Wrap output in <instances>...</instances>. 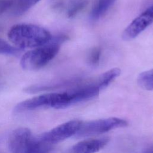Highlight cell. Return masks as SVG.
<instances>
[{
    "instance_id": "obj_1",
    "label": "cell",
    "mask_w": 153,
    "mask_h": 153,
    "mask_svg": "<svg viewBox=\"0 0 153 153\" xmlns=\"http://www.w3.org/2000/svg\"><path fill=\"white\" fill-rule=\"evenodd\" d=\"M8 38L16 47L23 49L44 45L50 41L52 36L44 27L32 24L21 23L10 28Z\"/></svg>"
},
{
    "instance_id": "obj_2",
    "label": "cell",
    "mask_w": 153,
    "mask_h": 153,
    "mask_svg": "<svg viewBox=\"0 0 153 153\" xmlns=\"http://www.w3.org/2000/svg\"><path fill=\"white\" fill-rule=\"evenodd\" d=\"M68 38L65 35L52 37L44 45L26 52L20 59V66L27 71H35L47 65L58 53L60 45Z\"/></svg>"
},
{
    "instance_id": "obj_3",
    "label": "cell",
    "mask_w": 153,
    "mask_h": 153,
    "mask_svg": "<svg viewBox=\"0 0 153 153\" xmlns=\"http://www.w3.org/2000/svg\"><path fill=\"white\" fill-rule=\"evenodd\" d=\"M8 146L12 153H51L53 146L40 137L36 138L27 128L14 130L8 139Z\"/></svg>"
},
{
    "instance_id": "obj_4",
    "label": "cell",
    "mask_w": 153,
    "mask_h": 153,
    "mask_svg": "<svg viewBox=\"0 0 153 153\" xmlns=\"http://www.w3.org/2000/svg\"><path fill=\"white\" fill-rule=\"evenodd\" d=\"M65 100V95L63 92L41 94L20 102L14 108V111L22 112L44 108L63 109Z\"/></svg>"
},
{
    "instance_id": "obj_5",
    "label": "cell",
    "mask_w": 153,
    "mask_h": 153,
    "mask_svg": "<svg viewBox=\"0 0 153 153\" xmlns=\"http://www.w3.org/2000/svg\"><path fill=\"white\" fill-rule=\"evenodd\" d=\"M127 125L128 122L126 120L118 117L82 121L76 135L78 137H87L104 133L116 128L125 127Z\"/></svg>"
},
{
    "instance_id": "obj_6",
    "label": "cell",
    "mask_w": 153,
    "mask_h": 153,
    "mask_svg": "<svg viewBox=\"0 0 153 153\" xmlns=\"http://www.w3.org/2000/svg\"><path fill=\"white\" fill-rule=\"evenodd\" d=\"M82 122L78 120L68 121L43 133L39 137L44 142L54 145L75 135L78 131Z\"/></svg>"
},
{
    "instance_id": "obj_7",
    "label": "cell",
    "mask_w": 153,
    "mask_h": 153,
    "mask_svg": "<svg viewBox=\"0 0 153 153\" xmlns=\"http://www.w3.org/2000/svg\"><path fill=\"white\" fill-rule=\"evenodd\" d=\"M153 22V5L149 7L136 17L124 29L122 34L124 40L135 38Z\"/></svg>"
},
{
    "instance_id": "obj_8",
    "label": "cell",
    "mask_w": 153,
    "mask_h": 153,
    "mask_svg": "<svg viewBox=\"0 0 153 153\" xmlns=\"http://www.w3.org/2000/svg\"><path fill=\"white\" fill-rule=\"evenodd\" d=\"M108 142L107 137L85 139L76 143L64 153H96L102 149Z\"/></svg>"
},
{
    "instance_id": "obj_9",
    "label": "cell",
    "mask_w": 153,
    "mask_h": 153,
    "mask_svg": "<svg viewBox=\"0 0 153 153\" xmlns=\"http://www.w3.org/2000/svg\"><path fill=\"white\" fill-rule=\"evenodd\" d=\"M116 0H97L91 11V19L96 20L101 17L114 4Z\"/></svg>"
},
{
    "instance_id": "obj_10",
    "label": "cell",
    "mask_w": 153,
    "mask_h": 153,
    "mask_svg": "<svg viewBox=\"0 0 153 153\" xmlns=\"http://www.w3.org/2000/svg\"><path fill=\"white\" fill-rule=\"evenodd\" d=\"M120 69L118 68H112L104 72L99 76L96 85L100 90L103 89L108 87L117 77L120 75Z\"/></svg>"
},
{
    "instance_id": "obj_11",
    "label": "cell",
    "mask_w": 153,
    "mask_h": 153,
    "mask_svg": "<svg viewBox=\"0 0 153 153\" xmlns=\"http://www.w3.org/2000/svg\"><path fill=\"white\" fill-rule=\"evenodd\" d=\"M40 0H14L12 7L13 14L15 16H21L34 6Z\"/></svg>"
},
{
    "instance_id": "obj_12",
    "label": "cell",
    "mask_w": 153,
    "mask_h": 153,
    "mask_svg": "<svg viewBox=\"0 0 153 153\" xmlns=\"http://www.w3.org/2000/svg\"><path fill=\"white\" fill-rule=\"evenodd\" d=\"M137 83L142 88L153 91V69L140 73L137 77Z\"/></svg>"
},
{
    "instance_id": "obj_13",
    "label": "cell",
    "mask_w": 153,
    "mask_h": 153,
    "mask_svg": "<svg viewBox=\"0 0 153 153\" xmlns=\"http://www.w3.org/2000/svg\"><path fill=\"white\" fill-rule=\"evenodd\" d=\"M21 53V49L13 46L5 40L0 38V54L17 56Z\"/></svg>"
},
{
    "instance_id": "obj_14",
    "label": "cell",
    "mask_w": 153,
    "mask_h": 153,
    "mask_svg": "<svg viewBox=\"0 0 153 153\" xmlns=\"http://www.w3.org/2000/svg\"><path fill=\"white\" fill-rule=\"evenodd\" d=\"M87 0H75L69 7L67 11L68 17H73L81 11L87 5Z\"/></svg>"
},
{
    "instance_id": "obj_15",
    "label": "cell",
    "mask_w": 153,
    "mask_h": 153,
    "mask_svg": "<svg viewBox=\"0 0 153 153\" xmlns=\"http://www.w3.org/2000/svg\"><path fill=\"white\" fill-rule=\"evenodd\" d=\"M101 49L99 47H94L90 51L88 56L89 63L93 66L97 65L100 61Z\"/></svg>"
},
{
    "instance_id": "obj_16",
    "label": "cell",
    "mask_w": 153,
    "mask_h": 153,
    "mask_svg": "<svg viewBox=\"0 0 153 153\" xmlns=\"http://www.w3.org/2000/svg\"><path fill=\"white\" fill-rule=\"evenodd\" d=\"M14 0H0V14L12 8Z\"/></svg>"
},
{
    "instance_id": "obj_17",
    "label": "cell",
    "mask_w": 153,
    "mask_h": 153,
    "mask_svg": "<svg viewBox=\"0 0 153 153\" xmlns=\"http://www.w3.org/2000/svg\"><path fill=\"white\" fill-rule=\"evenodd\" d=\"M143 153H153V145L148 148Z\"/></svg>"
}]
</instances>
